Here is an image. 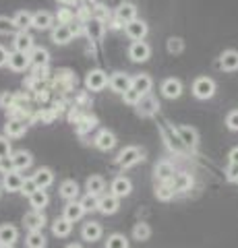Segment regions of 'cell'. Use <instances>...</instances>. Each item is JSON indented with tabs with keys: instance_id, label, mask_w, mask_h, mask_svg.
Here are the masks:
<instances>
[{
	"instance_id": "cell-1",
	"label": "cell",
	"mask_w": 238,
	"mask_h": 248,
	"mask_svg": "<svg viewBox=\"0 0 238 248\" xmlns=\"http://www.w3.org/2000/svg\"><path fill=\"white\" fill-rule=\"evenodd\" d=\"M193 93L197 99H209L216 93V83H213L209 77H199L193 83Z\"/></svg>"
},
{
	"instance_id": "cell-2",
	"label": "cell",
	"mask_w": 238,
	"mask_h": 248,
	"mask_svg": "<svg viewBox=\"0 0 238 248\" xmlns=\"http://www.w3.org/2000/svg\"><path fill=\"white\" fill-rule=\"evenodd\" d=\"M141 159H143L141 149H137V147H127V149H122L120 155L116 157V161H118L120 168H130V166L139 164Z\"/></svg>"
},
{
	"instance_id": "cell-3",
	"label": "cell",
	"mask_w": 238,
	"mask_h": 248,
	"mask_svg": "<svg viewBox=\"0 0 238 248\" xmlns=\"http://www.w3.org/2000/svg\"><path fill=\"white\" fill-rule=\"evenodd\" d=\"M9 68L11 71H15V73H21V71H25V68H29V64H32V60H29V54H25V52H11L9 54Z\"/></svg>"
},
{
	"instance_id": "cell-4",
	"label": "cell",
	"mask_w": 238,
	"mask_h": 248,
	"mask_svg": "<svg viewBox=\"0 0 238 248\" xmlns=\"http://www.w3.org/2000/svg\"><path fill=\"white\" fill-rule=\"evenodd\" d=\"M110 81H108V75H106L104 71H91L89 75H87V79H85V85H87V89H91V91H102L106 85H108Z\"/></svg>"
},
{
	"instance_id": "cell-5",
	"label": "cell",
	"mask_w": 238,
	"mask_h": 248,
	"mask_svg": "<svg viewBox=\"0 0 238 248\" xmlns=\"http://www.w3.org/2000/svg\"><path fill=\"white\" fill-rule=\"evenodd\" d=\"M23 223H25V228H29V232H42V228L46 226V215L42 211H37V209H33V211L25 213Z\"/></svg>"
},
{
	"instance_id": "cell-6",
	"label": "cell",
	"mask_w": 238,
	"mask_h": 248,
	"mask_svg": "<svg viewBox=\"0 0 238 248\" xmlns=\"http://www.w3.org/2000/svg\"><path fill=\"white\" fill-rule=\"evenodd\" d=\"M135 19H137V6L133 2H122L116 9V21L120 25H128Z\"/></svg>"
},
{
	"instance_id": "cell-7",
	"label": "cell",
	"mask_w": 238,
	"mask_h": 248,
	"mask_svg": "<svg viewBox=\"0 0 238 248\" xmlns=\"http://www.w3.org/2000/svg\"><path fill=\"white\" fill-rule=\"evenodd\" d=\"M23 176L17 172V170H11V172H6L4 174V178H2V186L9 192H21V188H23Z\"/></svg>"
},
{
	"instance_id": "cell-8",
	"label": "cell",
	"mask_w": 238,
	"mask_h": 248,
	"mask_svg": "<svg viewBox=\"0 0 238 248\" xmlns=\"http://www.w3.org/2000/svg\"><path fill=\"white\" fill-rule=\"evenodd\" d=\"M149 46L145 44V42H133V46L128 48V56L133 62H145V60H149Z\"/></svg>"
},
{
	"instance_id": "cell-9",
	"label": "cell",
	"mask_w": 238,
	"mask_h": 248,
	"mask_svg": "<svg viewBox=\"0 0 238 248\" xmlns=\"http://www.w3.org/2000/svg\"><path fill=\"white\" fill-rule=\"evenodd\" d=\"M127 27V35L130 37V40H135V42H143V37L147 35V25H145L143 21L139 19H135V21H130Z\"/></svg>"
},
{
	"instance_id": "cell-10",
	"label": "cell",
	"mask_w": 238,
	"mask_h": 248,
	"mask_svg": "<svg viewBox=\"0 0 238 248\" xmlns=\"http://www.w3.org/2000/svg\"><path fill=\"white\" fill-rule=\"evenodd\" d=\"M118 197H114L112 192L110 195H104V197H99V203H97V211H102L104 215H112V213H116L118 211Z\"/></svg>"
},
{
	"instance_id": "cell-11",
	"label": "cell",
	"mask_w": 238,
	"mask_h": 248,
	"mask_svg": "<svg viewBox=\"0 0 238 248\" xmlns=\"http://www.w3.org/2000/svg\"><path fill=\"white\" fill-rule=\"evenodd\" d=\"M110 190H112V195H114V197L122 199V197H128V195H130V190H133V184H130L128 178H125V176H118L116 180L112 182Z\"/></svg>"
},
{
	"instance_id": "cell-12",
	"label": "cell",
	"mask_w": 238,
	"mask_h": 248,
	"mask_svg": "<svg viewBox=\"0 0 238 248\" xmlns=\"http://www.w3.org/2000/svg\"><path fill=\"white\" fill-rule=\"evenodd\" d=\"M137 110H139L141 116H151V114H156L159 110V104H158V99L156 97H151V95H145L139 99V104H137Z\"/></svg>"
},
{
	"instance_id": "cell-13",
	"label": "cell",
	"mask_w": 238,
	"mask_h": 248,
	"mask_svg": "<svg viewBox=\"0 0 238 248\" xmlns=\"http://www.w3.org/2000/svg\"><path fill=\"white\" fill-rule=\"evenodd\" d=\"M130 85H133V79H130L128 75H125V73H116L110 79V87H112V91H116V93H125V91H128L130 89Z\"/></svg>"
},
{
	"instance_id": "cell-14",
	"label": "cell",
	"mask_w": 238,
	"mask_h": 248,
	"mask_svg": "<svg viewBox=\"0 0 238 248\" xmlns=\"http://www.w3.org/2000/svg\"><path fill=\"white\" fill-rule=\"evenodd\" d=\"M13 46H15V50H17V52H25V54H29V52L33 50V37L29 35L27 31H19V33L15 35Z\"/></svg>"
},
{
	"instance_id": "cell-15",
	"label": "cell",
	"mask_w": 238,
	"mask_h": 248,
	"mask_svg": "<svg viewBox=\"0 0 238 248\" xmlns=\"http://www.w3.org/2000/svg\"><path fill=\"white\" fill-rule=\"evenodd\" d=\"M176 135H178V141H182L184 147H195L199 141L197 130L190 128V126H178L176 128Z\"/></svg>"
},
{
	"instance_id": "cell-16",
	"label": "cell",
	"mask_w": 238,
	"mask_h": 248,
	"mask_svg": "<svg viewBox=\"0 0 238 248\" xmlns=\"http://www.w3.org/2000/svg\"><path fill=\"white\" fill-rule=\"evenodd\" d=\"M85 33H87L89 40L99 42L102 35H104V21L102 19H89L85 23Z\"/></svg>"
},
{
	"instance_id": "cell-17",
	"label": "cell",
	"mask_w": 238,
	"mask_h": 248,
	"mask_svg": "<svg viewBox=\"0 0 238 248\" xmlns=\"http://www.w3.org/2000/svg\"><path fill=\"white\" fill-rule=\"evenodd\" d=\"M162 93L168 97V99H176V97H180V93H182V83L178 79H166L162 83Z\"/></svg>"
},
{
	"instance_id": "cell-18",
	"label": "cell",
	"mask_w": 238,
	"mask_h": 248,
	"mask_svg": "<svg viewBox=\"0 0 238 248\" xmlns=\"http://www.w3.org/2000/svg\"><path fill=\"white\" fill-rule=\"evenodd\" d=\"M73 40V31L68 25H58L52 29V42L54 44H60V46H64Z\"/></svg>"
},
{
	"instance_id": "cell-19",
	"label": "cell",
	"mask_w": 238,
	"mask_h": 248,
	"mask_svg": "<svg viewBox=\"0 0 238 248\" xmlns=\"http://www.w3.org/2000/svg\"><path fill=\"white\" fill-rule=\"evenodd\" d=\"M170 184H172L174 192H187V190H190V186H193V178L182 172V174H176L170 180Z\"/></svg>"
},
{
	"instance_id": "cell-20",
	"label": "cell",
	"mask_w": 238,
	"mask_h": 248,
	"mask_svg": "<svg viewBox=\"0 0 238 248\" xmlns=\"http://www.w3.org/2000/svg\"><path fill=\"white\" fill-rule=\"evenodd\" d=\"M29 166H32V155H29L27 151H17L11 157V168L17 170V172H21V170H27Z\"/></svg>"
},
{
	"instance_id": "cell-21",
	"label": "cell",
	"mask_w": 238,
	"mask_h": 248,
	"mask_svg": "<svg viewBox=\"0 0 238 248\" xmlns=\"http://www.w3.org/2000/svg\"><path fill=\"white\" fill-rule=\"evenodd\" d=\"M25 130H27V124L23 120H9V122H6V126H4L6 137H11V139L23 137V135H25Z\"/></svg>"
},
{
	"instance_id": "cell-22",
	"label": "cell",
	"mask_w": 238,
	"mask_h": 248,
	"mask_svg": "<svg viewBox=\"0 0 238 248\" xmlns=\"http://www.w3.org/2000/svg\"><path fill=\"white\" fill-rule=\"evenodd\" d=\"M83 215H85V209H83L81 203H75V201H71V203L64 207V219H68L71 223L79 221Z\"/></svg>"
},
{
	"instance_id": "cell-23",
	"label": "cell",
	"mask_w": 238,
	"mask_h": 248,
	"mask_svg": "<svg viewBox=\"0 0 238 248\" xmlns=\"http://www.w3.org/2000/svg\"><path fill=\"white\" fill-rule=\"evenodd\" d=\"M81 234H83V240H87V242H95V240L102 238V226L95 223V221H89V223L83 226Z\"/></svg>"
},
{
	"instance_id": "cell-24",
	"label": "cell",
	"mask_w": 238,
	"mask_h": 248,
	"mask_svg": "<svg viewBox=\"0 0 238 248\" xmlns=\"http://www.w3.org/2000/svg\"><path fill=\"white\" fill-rule=\"evenodd\" d=\"M156 178L159 182H170L174 178V166L170 161H159L156 166Z\"/></svg>"
},
{
	"instance_id": "cell-25",
	"label": "cell",
	"mask_w": 238,
	"mask_h": 248,
	"mask_svg": "<svg viewBox=\"0 0 238 248\" xmlns=\"http://www.w3.org/2000/svg\"><path fill=\"white\" fill-rule=\"evenodd\" d=\"M13 25H15V29L25 31L27 27H32V25H33V15H32V13H27V11H19V13L13 17Z\"/></svg>"
},
{
	"instance_id": "cell-26",
	"label": "cell",
	"mask_w": 238,
	"mask_h": 248,
	"mask_svg": "<svg viewBox=\"0 0 238 248\" xmlns=\"http://www.w3.org/2000/svg\"><path fill=\"white\" fill-rule=\"evenodd\" d=\"M114 145H116V137H114L110 130H102V133L97 135V139H95V147L97 149H102V151H110Z\"/></svg>"
},
{
	"instance_id": "cell-27",
	"label": "cell",
	"mask_w": 238,
	"mask_h": 248,
	"mask_svg": "<svg viewBox=\"0 0 238 248\" xmlns=\"http://www.w3.org/2000/svg\"><path fill=\"white\" fill-rule=\"evenodd\" d=\"M60 197L66 199V201H75L79 197V184L75 180H64L60 184Z\"/></svg>"
},
{
	"instance_id": "cell-28",
	"label": "cell",
	"mask_w": 238,
	"mask_h": 248,
	"mask_svg": "<svg viewBox=\"0 0 238 248\" xmlns=\"http://www.w3.org/2000/svg\"><path fill=\"white\" fill-rule=\"evenodd\" d=\"M48 203H50V197H48V192H46V188H37L33 195L29 197V205L33 209H37V211H42Z\"/></svg>"
},
{
	"instance_id": "cell-29",
	"label": "cell",
	"mask_w": 238,
	"mask_h": 248,
	"mask_svg": "<svg viewBox=\"0 0 238 248\" xmlns=\"http://www.w3.org/2000/svg\"><path fill=\"white\" fill-rule=\"evenodd\" d=\"M151 85H153V81L149 75H137V77H133V85H130V87L137 89L141 95H145V93L151 91Z\"/></svg>"
},
{
	"instance_id": "cell-30",
	"label": "cell",
	"mask_w": 238,
	"mask_h": 248,
	"mask_svg": "<svg viewBox=\"0 0 238 248\" xmlns=\"http://www.w3.org/2000/svg\"><path fill=\"white\" fill-rule=\"evenodd\" d=\"M220 66L224 71H238V52L234 50H228L222 54V60H220Z\"/></svg>"
},
{
	"instance_id": "cell-31",
	"label": "cell",
	"mask_w": 238,
	"mask_h": 248,
	"mask_svg": "<svg viewBox=\"0 0 238 248\" xmlns=\"http://www.w3.org/2000/svg\"><path fill=\"white\" fill-rule=\"evenodd\" d=\"M33 180L37 184V188H48V186L54 182V174H52L48 168H42V170H37V172L33 174Z\"/></svg>"
},
{
	"instance_id": "cell-32",
	"label": "cell",
	"mask_w": 238,
	"mask_h": 248,
	"mask_svg": "<svg viewBox=\"0 0 238 248\" xmlns=\"http://www.w3.org/2000/svg\"><path fill=\"white\" fill-rule=\"evenodd\" d=\"M52 25H54V17H52L50 13L40 11V13L33 15V25L32 27H35V29H50Z\"/></svg>"
},
{
	"instance_id": "cell-33",
	"label": "cell",
	"mask_w": 238,
	"mask_h": 248,
	"mask_svg": "<svg viewBox=\"0 0 238 248\" xmlns=\"http://www.w3.org/2000/svg\"><path fill=\"white\" fill-rule=\"evenodd\" d=\"M29 60H32L33 66H48L50 54L46 48H33L32 52H29Z\"/></svg>"
},
{
	"instance_id": "cell-34",
	"label": "cell",
	"mask_w": 238,
	"mask_h": 248,
	"mask_svg": "<svg viewBox=\"0 0 238 248\" xmlns=\"http://www.w3.org/2000/svg\"><path fill=\"white\" fill-rule=\"evenodd\" d=\"M71 230H73V223L68 219H64V217H60V219H56L54 223H52V232H54V236H58V238L68 236Z\"/></svg>"
},
{
	"instance_id": "cell-35",
	"label": "cell",
	"mask_w": 238,
	"mask_h": 248,
	"mask_svg": "<svg viewBox=\"0 0 238 248\" xmlns=\"http://www.w3.org/2000/svg\"><path fill=\"white\" fill-rule=\"evenodd\" d=\"M17 238H19V232L15 226L0 228V244H13V242H17Z\"/></svg>"
},
{
	"instance_id": "cell-36",
	"label": "cell",
	"mask_w": 238,
	"mask_h": 248,
	"mask_svg": "<svg viewBox=\"0 0 238 248\" xmlns=\"http://www.w3.org/2000/svg\"><path fill=\"white\" fill-rule=\"evenodd\" d=\"M106 188V182H104V178L102 176H91L89 180H87V192L89 195H102Z\"/></svg>"
},
{
	"instance_id": "cell-37",
	"label": "cell",
	"mask_w": 238,
	"mask_h": 248,
	"mask_svg": "<svg viewBox=\"0 0 238 248\" xmlns=\"http://www.w3.org/2000/svg\"><path fill=\"white\" fill-rule=\"evenodd\" d=\"M25 246L27 248H46V238L42 232H29L25 238Z\"/></svg>"
},
{
	"instance_id": "cell-38",
	"label": "cell",
	"mask_w": 238,
	"mask_h": 248,
	"mask_svg": "<svg viewBox=\"0 0 238 248\" xmlns=\"http://www.w3.org/2000/svg\"><path fill=\"white\" fill-rule=\"evenodd\" d=\"M133 236H135V240H139V242H145V240H149V236H151V228L143 221L137 223L133 228Z\"/></svg>"
},
{
	"instance_id": "cell-39",
	"label": "cell",
	"mask_w": 238,
	"mask_h": 248,
	"mask_svg": "<svg viewBox=\"0 0 238 248\" xmlns=\"http://www.w3.org/2000/svg\"><path fill=\"white\" fill-rule=\"evenodd\" d=\"M156 197L159 201H170L174 197V188H172V184L170 182H162L158 186V190H156Z\"/></svg>"
},
{
	"instance_id": "cell-40",
	"label": "cell",
	"mask_w": 238,
	"mask_h": 248,
	"mask_svg": "<svg viewBox=\"0 0 238 248\" xmlns=\"http://www.w3.org/2000/svg\"><path fill=\"white\" fill-rule=\"evenodd\" d=\"M106 248H128V240L120 234H114L108 238V242H106Z\"/></svg>"
},
{
	"instance_id": "cell-41",
	"label": "cell",
	"mask_w": 238,
	"mask_h": 248,
	"mask_svg": "<svg viewBox=\"0 0 238 248\" xmlns=\"http://www.w3.org/2000/svg\"><path fill=\"white\" fill-rule=\"evenodd\" d=\"M79 203L83 205V209H85V211H95V209H97V203H99V199H97L95 195H89V192H87V195L83 197Z\"/></svg>"
},
{
	"instance_id": "cell-42",
	"label": "cell",
	"mask_w": 238,
	"mask_h": 248,
	"mask_svg": "<svg viewBox=\"0 0 238 248\" xmlns=\"http://www.w3.org/2000/svg\"><path fill=\"white\" fill-rule=\"evenodd\" d=\"M122 97H125V102H127L128 106H137V104H139V99H141L143 95H141V93L137 91V89H133V87H130L128 91H125V93H122Z\"/></svg>"
},
{
	"instance_id": "cell-43",
	"label": "cell",
	"mask_w": 238,
	"mask_h": 248,
	"mask_svg": "<svg viewBox=\"0 0 238 248\" xmlns=\"http://www.w3.org/2000/svg\"><path fill=\"white\" fill-rule=\"evenodd\" d=\"M11 155V141L9 137H0V157H9Z\"/></svg>"
},
{
	"instance_id": "cell-44",
	"label": "cell",
	"mask_w": 238,
	"mask_h": 248,
	"mask_svg": "<svg viewBox=\"0 0 238 248\" xmlns=\"http://www.w3.org/2000/svg\"><path fill=\"white\" fill-rule=\"evenodd\" d=\"M35 190H37V184H35V180H33V178H29V180H25V182H23V188H21V192H23V195L32 197Z\"/></svg>"
},
{
	"instance_id": "cell-45",
	"label": "cell",
	"mask_w": 238,
	"mask_h": 248,
	"mask_svg": "<svg viewBox=\"0 0 238 248\" xmlns=\"http://www.w3.org/2000/svg\"><path fill=\"white\" fill-rule=\"evenodd\" d=\"M15 106V95L13 93H2V95H0V108H13Z\"/></svg>"
},
{
	"instance_id": "cell-46",
	"label": "cell",
	"mask_w": 238,
	"mask_h": 248,
	"mask_svg": "<svg viewBox=\"0 0 238 248\" xmlns=\"http://www.w3.org/2000/svg\"><path fill=\"white\" fill-rule=\"evenodd\" d=\"M226 124H228V128H230V130H238V110H234V112H230V114H228Z\"/></svg>"
},
{
	"instance_id": "cell-47",
	"label": "cell",
	"mask_w": 238,
	"mask_h": 248,
	"mask_svg": "<svg viewBox=\"0 0 238 248\" xmlns=\"http://www.w3.org/2000/svg\"><path fill=\"white\" fill-rule=\"evenodd\" d=\"M226 174H228V180H238V164H230Z\"/></svg>"
},
{
	"instance_id": "cell-48",
	"label": "cell",
	"mask_w": 238,
	"mask_h": 248,
	"mask_svg": "<svg viewBox=\"0 0 238 248\" xmlns=\"http://www.w3.org/2000/svg\"><path fill=\"white\" fill-rule=\"evenodd\" d=\"M168 50H170V52H180L182 50V42L174 40V37H172V40H168Z\"/></svg>"
},
{
	"instance_id": "cell-49",
	"label": "cell",
	"mask_w": 238,
	"mask_h": 248,
	"mask_svg": "<svg viewBox=\"0 0 238 248\" xmlns=\"http://www.w3.org/2000/svg\"><path fill=\"white\" fill-rule=\"evenodd\" d=\"M11 29H15L13 21H9V19H0V31H2V33H6V31H11Z\"/></svg>"
},
{
	"instance_id": "cell-50",
	"label": "cell",
	"mask_w": 238,
	"mask_h": 248,
	"mask_svg": "<svg viewBox=\"0 0 238 248\" xmlns=\"http://www.w3.org/2000/svg\"><path fill=\"white\" fill-rule=\"evenodd\" d=\"M6 62H9V52H6L2 46H0V66H4Z\"/></svg>"
},
{
	"instance_id": "cell-51",
	"label": "cell",
	"mask_w": 238,
	"mask_h": 248,
	"mask_svg": "<svg viewBox=\"0 0 238 248\" xmlns=\"http://www.w3.org/2000/svg\"><path fill=\"white\" fill-rule=\"evenodd\" d=\"M230 164H238V147L230 151Z\"/></svg>"
},
{
	"instance_id": "cell-52",
	"label": "cell",
	"mask_w": 238,
	"mask_h": 248,
	"mask_svg": "<svg viewBox=\"0 0 238 248\" xmlns=\"http://www.w3.org/2000/svg\"><path fill=\"white\" fill-rule=\"evenodd\" d=\"M66 248H83V246H81V244H68Z\"/></svg>"
},
{
	"instance_id": "cell-53",
	"label": "cell",
	"mask_w": 238,
	"mask_h": 248,
	"mask_svg": "<svg viewBox=\"0 0 238 248\" xmlns=\"http://www.w3.org/2000/svg\"><path fill=\"white\" fill-rule=\"evenodd\" d=\"M0 248H13V244H0Z\"/></svg>"
},
{
	"instance_id": "cell-54",
	"label": "cell",
	"mask_w": 238,
	"mask_h": 248,
	"mask_svg": "<svg viewBox=\"0 0 238 248\" xmlns=\"http://www.w3.org/2000/svg\"><path fill=\"white\" fill-rule=\"evenodd\" d=\"M4 168V164H2V157H0V170H2Z\"/></svg>"
},
{
	"instance_id": "cell-55",
	"label": "cell",
	"mask_w": 238,
	"mask_h": 248,
	"mask_svg": "<svg viewBox=\"0 0 238 248\" xmlns=\"http://www.w3.org/2000/svg\"><path fill=\"white\" fill-rule=\"evenodd\" d=\"M58 2H73V0H58Z\"/></svg>"
}]
</instances>
